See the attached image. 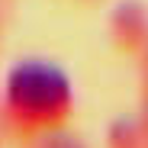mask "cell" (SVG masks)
<instances>
[{"label":"cell","instance_id":"1","mask_svg":"<svg viewBox=\"0 0 148 148\" xmlns=\"http://www.w3.org/2000/svg\"><path fill=\"white\" fill-rule=\"evenodd\" d=\"M13 97L23 106H55L64 97V77L55 68L45 64H26L13 77Z\"/></svg>","mask_w":148,"mask_h":148}]
</instances>
